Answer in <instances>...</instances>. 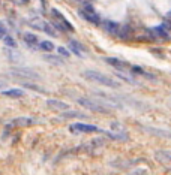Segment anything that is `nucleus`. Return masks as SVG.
Returning <instances> with one entry per match:
<instances>
[{
    "label": "nucleus",
    "mask_w": 171,
    "mask_h": 175,
    "mask_svg": "<svg viewBox=\"0 0 171 175\" xmlns=\"http://www.w3.org/2000/svg\"><path fill=\"white\" fill-rule=\"evenodd\" d=\"M77 102L81 105V106L90 109V111H95V112H104V114H108V112L111 111V108H110V106H107L105 103H102V102H96V100H92V99L78 97Z\"/></svg>",
    "instance_id": "obj_2"
},
{
    "label": "nucleus",
    "mask_w": 171,
    "mask_h": 175,
    "mask_svg": "<svg viewBox=\"0 0 171 175\" xmlns=\"http://www.w3.org/2000/svg\"><path fill=\"white\" fill-rule=\"evenodd\" d=\"M39 47H41L44 51H53V50H54V43H53V42H50V41L39 42Z\"/></svg>",
    "instance_id": "obj_16"
},
{
    "label": "nucleus",
    "mask_w": 171,
    "mask_h": 175,
    "mask_svg": "<svg viewBox=\"0 0 171 175\" xmlns=\"http://www.w3.org/2000/svg\"><path fill=\"white\" fill-rule=\"evenodd\" d=\"M117 75L120 76V78H122V79H125V81H128L129 84H135V81H134V79H132V78H131V76H126V75H123V74H117Z\"/></svg>",
    "instance_id": "obj_21"
},
{
    "label": "nucleus",
    "mask_w": 171,
    "mask_h": 175,
    "mask_svg": "<svg viewBox=\"0 0 171 175\" xmlns=\"http://www.w3.org/2000/svg\"><path fill=\"white\" fill-rule=\"evenodd\" d=\"M111 129H117V130H122V124H120V123H113V124H111Z\"/></svg>",
    "instance_id": "obj_23"
},
{
    "label": "nucleus",
    "mask_w": 171,
    "mask_h": 175,
    "mask_svg": "<svg viewBox=\"0 0 171 175\" xmlns=\"http://www.w3.org/2000/svg\"><path fill=\"white\" fill-rule=\"evenodd\" d=\"M45 60L50 61V63H53V65H57V66H62V65H63V60L59 57H54V56H45Z\"/></svg>",
    "instance_id": "obj_17"
},
{
    "label": "nucleus",
    "mask_w": 171,
    "mask_h": 175,
    "mask_svg": "<svg viewBox=\"0 0 171 175\" xmlns=\"http://www.w3.org/2000/svg\"><path fill=\"white\" fill-rule=\"evenodd\" d=\"M11 74L12 75L18 76V78H30V79H39V74L35 72L32 69H27V67H14L11 69Z\"/></svg>",
    "instance_id": "obj_4"
},
{
    "label": "nucleus",
    "mask_w": 171,
    "mask_h": 175,
    "mask_svg": "<svg viewBox=\"0 0 171 175\" xmlns=\"http://www.w3.org/2000/svg\"><path fill=\"white\" fill-rule=\"evenodd\" d=\"M81 15L87 20V21H92L95 24H98L99 23V17H98V14L93 11V8L90 6V5H86L84 9L81 11Z\"/></svg>",
    "instance_id": "obj_5"
},
{
    "label": "nucleus",
    "mask_w": 171,
    "mask_h": 175,
    "mask_svg": "<svg viewBox=\"0 0 171 175\" xmlns=\"http://www.w3.org/2000/svg\"><path fill=\"white\" fill-rule=\"evenodd\" d=\"M5 87H6V84H5V83H0V88H5Z\"/></svg>",
    "instance_id": "obj_25"
},
{
    "label": "nucleus",
    "mask_w": 171,
    "mask_h": 175,
    "mask_svg": "<svg viewBox=\"0 0 171 175\" xmlns=\"http://www.w3.org/2000/svg\"><path fill=\"white\" fill-rule=\"evenodd\" d=\"M5 96H9V97H21V96H24V93L23 90H18V88H12V90H5L3 92Z\"/></svg>",
    "instance_id": "obj_12"
},
{
    "label": "nucleus",
    "mask_w": 171,
    "mask_h": 175,
    "mask_svg": "<svg viewBox=\"0 0 171 175\" xmlns=\"http://www.w3.org/2000/svg\"><path fill=\"white\" fill-rule=\"evenodd\" d=\"M71 130L74 133H92V132L104 133V130H101L99 127H96L93 124H84V123H74V124L71 126Z\"/></svg>",
    "instance_id": "obj_3"
},
{
    "label": "nucleus",
    "mask_w": 171,
    "mask_h": 175,
    "mask_svg": "<svg viewBox=\"0 0 171 175\" xmlns=\"http://www.w3.org/2000/svg\"><path fill=\"white\" fill-rule=\"evenodd\" d=\"M30 25H32V27H35V29L44 30V29H45V25H47V23H45V21H42L41 18H35V20H32V21H30Z\"/></svg>",
    "instance_id": "obj_13"
},
{
    "label": "nucleus",
    "mask_w": 171,
    "mask_h": 175,
    "mask_svg": "<svg viewBox=\"0 0 171 175\" xmlns=\"http://www.w3.org/2000/svg\"><path fill=\"white\" fill-rule=\"evenodd\" d=\"M105 61L108 63V65H111V66H114L116 69H119V70H123V69H126L128 67V65L125 63V61H122V60H119V58H105Z\"/></svg>",
    "instance_id": "obj_8"
},
{
    "label": "nucleus",
    "mask_w": 171,
    "mask_h": 175,
    "mask_svg": "<svg viewBox=\"0 0 171 175\" xmlns=\"http://www.w3.org/2000/svg\"><path fill=\"white\" fill-rule=\"evenodd\" d=\"M24 87H27V88H32V90H35V92H38V93H45V90H44V88L38 87V85H33V84L26 83V84H24Z\"/></svg>",
    "instance_id": "obj_19"
},
{
    "label": "nucleus",
    "mask_w": 171,
    "mask_h": 175,
    "mask_svg": "<svg viewBox=\"0 0 171 175\" xmlns=\"http://www.w3.org/2000/svg\"><path fill=\"white\" fill-rule=\"evenodd\" d=\"M63 117H66V118H71V117H84V115H81L80 112H75V111H71V112H66V109H65V112L62 114Z\"/></svg>",
    "instance_id": "obj_20"
},
{
    "label": "nucleus",
    "mask_w": 171,
    "mask_h": 175,
    "mask_svg": "<svg viewBox=\"0 0 171 175\" xmlns=\"http://www.w3.org/2000/svg\"><path fill=\"white\" fill-rule=\"evenodd\" d=\"M47 105L53 109H59V111H65V109H68V103H65V102H60V100H47Z\"/></svg>",
    "instance_id": "obj_7"
},
{
    "label": "nucleus",
    "mask_w": 171,
    "mask_h": 175,
    "mask_svg": "<svg viewBox=\"0 0 171 175\" xmlns=\"http://www.w3.org/2000/svg\"><path fill=\"white\" fill-rule=\"evenodd\" d=\"M11 124H12V126H18V127H29V126L33 124V120H32V118H29V117H18V118H15Z\"/></svg>",
    "instance_id": "obj_6"
},
{
    "label": "nucleus",
    "mask_w": 171,
    "mask_h": 175,
    "mask_svg": "<svg viewBox=\"0 0 171 175\" xmlns=\"http://www.w3.org/2000/svg\"><path fill=\"white\" fill-rule=\"evenodd\" d=\"M152 32H153L156 36H161V38L168 39V34H167V32L164 30V27H155V29H152Z\"/></svg>",
    "instance_id": "obj_18"
},
{
    "label": "nucleus",
    "mask_w": 171,
    "mask_h": 175,
    "mask_svg": "<svg viewBox=\"0 0 171 175\" xmlns=\"http://www.w3.org/2000/svg\"><path fill=\"white\" fill-rule=\"evenodd\" d=\"M102 27L104 30H107L108 33H114V34L119 33V25L116 23H113V21H102Z\"/></svg>",
    "instance_id": "obj_9"
},
{
    "label": "nucleus",
    "mask_w": 171,
    "mask_h": 175,
    "mask_svg": "<svg viewBox=\"0 0 171 175\" xmlns=\"http://www.w3.org/2000/svg\"><path fill=\"white\" fill-rule=\"evenodd\" d=\"M6 56H8V58L12 63H18V61L23 60L21 56H20V52H15V51H11V50H6Z\"/></svg>",
    "instance_id": "obj_11"
},
{
    "label": "nucleus",
    "mask_w": 171,
    "mask_h": 175,
    "mask_svg": "<svg viewBox=\"0 0 171 175\" xmlns=\"http://www.w3.org/2000/svg\"><path fill=\"white\" fill-rule=\"evenodd\" d=\"M42 3H44V6H45L47 5V0H42Z\"/></svg>",
    "instance_id": "obj_26"
},
{
    "label": "nucleus",
    "mask_w": 171,
    "mask_h": 175,
    "mask_svg": "<svg viewBox=\"0 0 171 175\" xmlns=\"http://www.w3.org/2000/svg\"><path fill=\"white\" fill-rule=\"evenodd\" d=\"M59 52H60V54H62V56H66V57H68V56H69V52H68V51H66V50H65V48H59Z\"/></svg>",
    "instance_id": "obj_24"
},
{
    "label": "nucleus",
    "mask_w": 171,
    "mask_h": 175,
    "mask_svg": "<svg viewBox=\"0 0 171 175\" xmlns=\"http://www.w3.org/2000/svg\"><path fill=\"white\" fill-rule=\"evenodd\" d=\"M84 76L87 79H92L95 83L102 84L105 87H111V88H119V83H116L114 79L108 78V76L102 75L101 72H96V70H84Z\"/></svg>",
    "instance_id": "obj_1"
},
{
    "label": "nucleus",
    "mask_w": 171,
    "mask_h": 175,
    "mask_svg": "<svg viewBox=\"0 0 171 175\" xmlns=\"http://www.w3.org/2000/svg\"><path fill=\"white\" fill-rule=\"evenodd\" d=\"M156 159L161 160V162H170L171 153H165V151H162V153H156Z\"/></svg>",
    "instance_id": "obj_15"
},
{
    "label": "nucleus",
    "mask_w": 171,
    "mask_h": 175,
    "mask_svg": "<svg viewBox=\"0 0 171 175\" xmlns=\"http://www.w3.org/2000/svg\"><path fill=\"white\" fill-rule=\"evenodd\" d=\"M23 2H29V0H23Z\"/></svg>",
    "instance_id": "obj_27"
},
{
    "label": "nucleus",
    "mask_w": 171,
    "mask_h": 175,
    "mask_svg": "<svg viewBox=\"0 0 171 175\" xmlns=\"http://www.w3.org/2000/svg\"><path fill=\"white\" fill-rule=\"evenodd\" d=\"M5 34H6V29L0 25V39H3V36H5Z\"/></svg>",
    "instance_id": "obj_22"
},
{
    "label": "nucleus",
    "mask_w": 171,
    "mask_h": 175,
    "mask_svg": "<svg viewBox=\"0 0 171 175\" xmlns=\"http://www.w3.org/2000/svg\"><path fill=\"white\" fill-rule=\"evenodd\" d=\"M3 42H5V45L9 47V48H15V47H17V42H15V39H14V38H11V36H8V34H5V36H3Z\"/></svg>",
    "instance_id": "obj_14"
},
{
    "label": "nucleus",
    "mask_w": 171,
    "mask_h": 175,
    "mask_svg": "<svg viewBox=\"0 0 171 175\" xmlns=\"http://www.w3.org/2000/svg\"><path fill=\"white\" fill-rule=\"evenodd\" d=\"M24 41L27 42V45H30V47H33V48H36V43H38V38L35 36V34H32V33H24Z\"/></svg>",
    "instance_id": "obj_10"
}]
</instances>
